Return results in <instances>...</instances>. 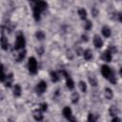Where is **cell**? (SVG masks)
<instances>
[{
  "label": "cell",
  "instance_id": "32",
  "mask_svg": "<svg viewBox=\"0 0 122 122\" xmlns=\"http://www.w3.org/2000/svg\"><path fill=\"white\" fill-rule=\"evenodd\" d=\"M109 51H111V53H112V52H113V53H115V52L117 51V50H116V48H115V47H112H112L110 48V50H109Z\"/></svg>",
  "mask_w": 122,
  "mask_h": 122
},
{
  "label": "cell",
  "instance_id": "5",
  "mask_svg": "<svg viewBox=\"0 0 122 122\" xmlns=\"http://www.w3.org/2000/svg\"><path fill=\"white\" fill-rule=\"evenodd\" d=\"M0 46H1V48H2L4 51L8 50V48H9L8 38H7L4 34H2V35H1V37H0Z\"/></svg>",
  "mask_w": 122,
  "mask_h": 122
},
{
  "label": "cell",
  "instance_id": "28",
  "mask_svg": "<svg viewBox=\"0 0 122 122\" xmlns=\"http://www.w3.org/2000/svg\"><path fill=\"white\" fill-rule=\"evenodd\" d=\"M89 81H90L91 85L93 86V87H95V86L97 85V80H96V78H95L94 76H90V77H89Z\"/></svg>",
  "mask_w": 122,
  "mask_h": 122
},
{
  "label": "cell",
  "instance_id": "30",
  "mask_svg": "<svg viewBox=\"0 0 122 122\" xmlns=\"http://www.w3.org/2000/svg\"><path fill=\"white\" fill-rule=\"evenodd\" d=\"M47 109H48V104L47 103H42L40 105V111L41 112H45V111H47Z\"/></svg>",
  "mask_w": 122,
  "mask_h": 122
},
{
  "label": "cell",
  "instance_id": "9",
  "mask_svg": "<svg viewBox=\"0 0 122 122\" xmlns=\"http://www.w3.org/2000/svg\"><path fill=\"white\" fill-rule=\"evenodd\" d=\"M32 10H33V18H34V20H35V21H39V20H40L41 10H40L38 8L34 7V6H33V8H32Z\"/></svg>",
  "mask_w": 122,
  "mask_h": 122
},
{
  "label": "cell",
  "instance_id": "3",
  "mask_svg": "<svg viewBox=\"0 0 122 122\" xmlns=\"http://www.w3.org/2000/svg\"><path fill=\"white\" fill-rule=\"evenodd\" d=\"M46 90H47V83L45 82V81H40L37 85H36V87H35V92H36V93L38 94V95H41V94H43L45 92H46Z\"/></svg>",
  "mask_w": 122,
  "mask_h": 122
},
{
  "label": "cell",
  "instance_id": "2",
  "mask_svg": "<svg viewBox=\"0 0 122 122\" xmlns=\"http://www.w3.org/2000/svg\"><path fill=\"white\" fill-rule=\"evenodd\" d=\"M28 68H29V71L31 74H35L37 72V61L34 57H30L28 62Z\"/></svg>",
  "mask_w": 122,
  "mask_h": 122
},
{
  "label": "cell",
  "instance_id": "11",
  "mask_svg": "<svg viewBox=\"0 0 122 122\" xmlns=\"http://www.w3.org/2000/svg\"><path fill=\"white\" fill-rule=\"evenodd\" d=\"M21 93H22V88H21V86L19 84H16L14 86V88H13V95L18 97V96L21 95Z\"/></svg>",
  "mask_w": 122,
  "mask_h": 122
},
{
  "label": "cell",
  "instance_id": "27",
  "mask_svg": "<svg viewBox=\"0 0 122 122\" xmlns=\"http://www.w3.org/2000/svg\"><path fill=\"white\" fill-rule=\"evenodd\" d=\"M92 22H91V21L87 20V21L84 23V28H85V30H90L92 29Z\"/></svg>",
  "mask_w": 122,
  "mask_h": 122
},
{
  "label": "cell",
  "instance_id": "19",
  "mask_svg": "<svg viewBox=\"0 0 122 122\" xmlns=\"http://www.w3.org/2000/svg\"><path fill=\"white\" fill-rule=\"evenodd\" d=\"M6 79H7V81H6V84H5V86H6L7 88H10V87H11V83H12V73L9 74V75L6 77Z\"/></svg>",
  "mask_w": 122,
  "mask_h": 122
},
{
  "label": "cell",
  "instance_id": "7",
  "mask_svg": "<svg viewBox=\"0 0 122 122\" xmlns=\"http://www.w3.org/2000/svg\"><path fill=\"white\" fill-rule=\"evenodd\" d=\"M93 45L96 49H100L103 46V41L98 35H94L93 37Z\"/></svg>",
  "mask_w": 122,
  "mask_h": 122
},
{
  "label": "cell",
  "instance_id": "31",
  "mask_svg": "<svg viewBox=\"0 0 122 122\" xmlns=\"http://www.w3.org/2000/svg\"><path fill=\"white\" fill-rule=\"evenodd\" d=\"M92 14L93 15V17H96V16L98 15V10H97L95 7L92 8Z\"/></svg>",
  "mask_w": 122,
  "mask_h": 122
},
{
  "label": "cell",
  "instance_id": "25",
  "mask_svg": "<svg viewBox=\"0 0 122 122\" xmlns=\"http://www.w3.org/2000/svg\"><path fill=\"white\" fill-rule=\"evenodd\" d=\"M96 119H97V116H95L93 113L90 112L88 114V122H96Z\"/></svg>",
  "mask_w": 122,
  "mask_h": 122
},
{
  "label": "cell",
  "instance_id": "20",
  "mask_svg": "<svg viewBox=\"0 0 122 122\" xmlns=\"http://www.w3.org/2000/svg\"><path fill=\"white\" fill-rule=\"evenodd\" d=\"M50 75H51V79L52 82H57L59 80V76H58L56 71H51Z\"/></svg>",
  "mask_w": 122,
  "mask_h": 122
},
{
  "label": "cell",
  "instance_id": "23",
  "mask_svg": "<svg viewBox=\"0 0 122 122\" xmlns=\"http://www.w3.org/2000/svg\"><path fill=\"white\" fill-rule=\"evenodd\" d=\"M25 56H26V51L24 50V51H20L19 53H18V57H17V62H21L24 58H25Z\"/></svg>",
  "mask_w": 122,
  "mask_h": 122
},
{
  "label": "cell",
  "instance_id": "36",
  "mask_svg": "<svg viewBox=\"0 0 122 122\" xmlns=\"http://www.w3.org/2000/svg\"><path fill=\"white\" fill-rule=\"evenodd\" d=\"M70 122H77V120H76V118H74V117H71L70 118Z\"/></svg>",
  "mask_w": 122,
  "mask_h": 122
},
{
  "label": "cell",
  "instance_id": "4",
  "mask_svg": "<svg viewBox=\"0 0 122 122\" xmlns=\"http://www.w3.org/2000/svg\"><path fill=\"white\" fill-rule=\"evenodd\" d=\"M112 72V70H111V68H110L109 66L103 65V66L101 67V73H102V75H103L105 78H109Z\"/></svg>",
  "mask_w": 122,
  "mask_h": 122
},
{
  "label": "cell",
  "instance_id": "6",
  "mask_svg": "<svg viewBox=\"0 0 122 122\" xmlns=\"http://www.w3.org/2000/svg\"><path fill=\"white\" fill-rule=\"evenodd\" d=\"M34 7L38 8V9L41 10V12H42L43 10H45L47 9L48 3L45 2V1H36V2H34Z\"/></svg>",
  "mask_w": 122,
  "mask_h": 122
},
{
  "label": "cell",
  "instance_id": "33",
  "mask_svg": "<svg viewBox=\"0 0 122 122\" xmlns=\"http://www.w3.org/2000/svg\"><path fill=\"white\" fill-rule=\"evenodd\" d=\"M81 38H82V41H84V42H88V40H89V38H88V36L86 34H83L81 36Z\"/></svg>",
  "mask_w": 122,
  "mask_h": 122
},
{
  "label": "cell",
  "instance_id": "10",
  "mask_svg": "<svg viewBox=\"0 0 122 122\" xmlns=\"http://www.w3.org/2000/svg\"><path fill=\"white\" fill-rule=\"evenodd\" d=\"M102 59L106 62H111L112 61V53L111 51L108 50V51H105L103 52V55H102Z\"/></svg>",
  "mask_w": 122,
  "mask_h": 122
},
{
  "label": "cell",
  "instance_id": "13",
  "mask_svg": "<svg viewBox=\"0 0 122 122\" xmlns=\"http://www.w3.org/2000/svg\"><path fill=\"white\" fill-rule=\"evenodd\" d=\"M102 34H103L105 37H110L111 34H112L111 29H110L108 26H104V27L102 28Z\"/></svg>",
  "mask_w": 122,
  "mask_h": 122
},
{
  "label": "cell",
  "instance_id": "18",
  "mask_svg": "<svg viewBox=\"0 0 122 122\" xmlns=\"http://www.w3.org/2000/svg\"><path fill=\"white\" fill-rule=\"evenodd\" d=\"M109 112H110V114H111L112 116H115V115L118 113V108H117L116 106L112 105V106H111Z\"/></svg>",
  "mask_w": 122,
  "mask_h": 122
},
{
  "label": "cell",
  "instance_id": "21",
  "mask_svg": "<svg viewBox=\"0 0 122 122\" xmlns=\"http://www.w3.org/2000/svg\"><path fill=\"white\" fill-rule=\"evenodd\" d=\"M35 36H36V38H37L38 40H43V39H45V37H46L45 33H44L42 30H38V31H36Z\"/></svg>",
  "mask_w": 122,
  "mask_h": 122
},
{
  "label": "cell",
  "instance_id": "35",
  "mask_svg": "<svg viewBox=\"0 0 122 122\" xmlns=\"http://www.w3.org/2000/svg\"><path fill=\"white\" fill-rule=\"evenodd\" d=\"M60 72H61V73H62V74H63V75H64L66 78H69V74H68V72H67L66 71H61Z\"/></svg>",
  "mask_w": 122,
  "mask_h": 122
},
{
  "label": "cell",
  "instance_id": "29",
  "mask_svg": "<svg viewBox=\"0 0 122 122\" xmlns=\"http://www.w3.org/2000/svg\"><path fill=\"white\" fill-rule=\"evenodd\" d=\"M108 79L110 80V82H111V83H112V84H116V78H115V76H114V73H113V72H112V73H111V75H110V77H109Z\"/></svg>",
  "mask_w": 122,
  "mask_h": 122
},
{
  "label": "cell",
  "instance_id": "1",
  "mask_svg": "<svg viewBox=\"0 0 122 122\" xmlns=\"http://www.w3.org/2000/svg\"><path fill=\"white\" fill-rule=\"evenodd\" d=\"M26 45V40H25V37L23 35V33H19L16 37V41H15V44H14V49L16 51L18 50H21L25 47Z\"/></svg>",
  "mask_w": 122,
  "mask_h": 122
},
{
  "label": "cell",
  "instance_id": "17",
  "mask_svg": "<svg viewBox=\"0 0 122 122\" xmlns=\"http://www.w3.org/2000/svg\"><path fill=\"white\" fill-rule=\"evenodd\" d=\"M105 96H106V98L109 99V100H111V99L112 98L113 92H112V91L110 88H106V89H105Z\"/></svg>",
  "mask_w": 122,
  "mask_h": 122
},
{
  "label": "cell",
  "instance_id": "24",
  "mask_svg": "<svg viewBox=\"0 0 122 122\" xmlns=\"http://www.w3.org/2000/svg\"><path fill=\"white\" fill-rule=\"evenodd\" d=\"M78 100H79V94L77 92H73L71 95V102L73 104H76L78 102Z\"/></svg>",
  "mask_w": 122,
  "mask_h": 122
},
{
  "label": "cell",
  "instance_id": "8",
  "mask_svg": "<svg viewBox=\"0 0 122 122\" xmlns=\"http://www.w3.org/2000/svg\"><path fill=\"white\" fill-rule=\"evenodd\" d=\"M43 114H42V112L40 110H35L33 112V118L36 120V121H42L43 120Z\"/></svg>",
  "mask_w": 122,
  "mask_h": 122
},
{
  "label": "cell",
  "instance_id": "14",
  "mask_svg": "<svg viewBox=\"0 0 122 122\" xmlns=\"http://www.w3.org/2000/svg\"><path fill=\"white\" fill-rule=\"evenodd\" d=\"M6 74L4 72V67H3V64L0 62V82H4L6 81Z\"/></svg>",
  "mask_w": 122,
  "mask_h": 122
},
{
  "label": "cell",
  "instance_id": "15",
  "mask_svg": "<svg viewBox=\"0 0 122 122\" xmlns=\"http://www.w3.org/2000/svg\"><path fill=\"white\" fill-rule=\"evenodd\" d=\"M83 55H84V58L86 60H91L92 58V52L91 50H86L83 51Z\"/></svg>",
  "mask_w": 122,
  "mask_h": 122
},
{
  "label": "cell",
  "instance_id": "22",
  "mask_svg": "<svg viewBox=\"0 0 122 122\" xmlns=\"http://www.w3.org/2000/svg\"><path fill=\"white\" fill-rule=\"evenodd\" d=\"M66 85H67V87L70 89V90H72L73 88H74V83H73V81H72V79L71 78H67V82H66Z\"/></svg>",
  "mask_w": 122,
  "mask_h": 122
},
{
  "label": "cell",
  "instance_id": "16",
  "mask_svg": "<svg viewBox=\"0 0 122 122\" xmlns=\"http://www.w3.org/2000/svg\"><path fill=\"white\" fill-rule=\"evenodd\" d=\"M78 15L82 20H85L87 18V10L85 9H79L78 10Z\"/></svg>",
  "mask_w": 122,
  "mask_h": 122
},
{
  "label": "cell",
  "instance_id": "26",
  "mask_svg": "<svg viewBox=\"0 0 122 122\" xmlns=\"http://www.w3.org/2000/svg\"><path fill=\"white\" fill-rule=\"evenodd\" d=\"M78 85H79V88H80L81 92H87V85H86V83L84 81H80Z\"/></svg>",
  "mask_w": 122,
  "mask_h": 122
},
{
  "label": "cell",
  "instance_id": "34",
  "mask_svg": "<svg viewBox=\"0 0 122 122\" xmlns=\"http://www.w3.org/2000/svg\"><path fill=\"white\" fill-rule=\"evenodd\" d=\"M112 122H121V119H120L119 117H116V116H114V117L112 118Z\"/></svg>",
  "mask_w": 122,
  "mask_h": 122
},
{
  "label": "cell",
  "instance_id": "12",
  "mask_svg": "<svg viewBox=\"0 0 122 122\" xmlns=\"http://www.w3.org/2000/svg\"><path fill=\"white\" fill-rule=\"evenodd\" d=\"M63 112L64 117H66L67 119H70L71 117V110L70 107H65L63 109V112Z\"/></svg>",
  "mask_w": 122,
  "mask_h": 122
}]
</instances>
